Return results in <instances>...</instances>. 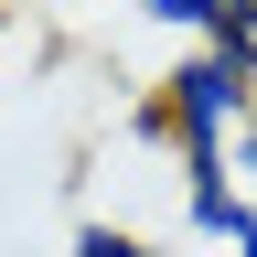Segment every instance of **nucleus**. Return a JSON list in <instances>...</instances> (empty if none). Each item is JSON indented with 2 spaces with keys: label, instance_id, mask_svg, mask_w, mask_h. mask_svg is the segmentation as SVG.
Listing matches in <instances>:
<instances>
[{
  "label": "nucleus",
  "instance_id": "20e7f679",
  "mask_svg": "<svg viewBox=\"0 0 257 257\" xmlns=\"http://www.w3.org/2000/svg\"><path fill=\"white\" fill-rule=\"evenodd\" d=\"M214 54H236L246 75H257V0H225V32H214Z\"/></svg>",
  "mask_w": 257,
  "mask_h": 257
},
{
  "label": "nucleus",
  "instance_id": "f03ea898",
  "mask_svg": "<svg viewBox=\"0 0 257 257\" xmlns=\"http://www.w3.org/2000/svg\"><path fill=\"white\" fill-rule=\"evenodd\" d=\"M128 11H140L150 32H172L182 54H204L214 32H225V0H128Z\"/></svg>",
  "mask_w": 257,
  "mask_h": 257
},
{
  "label": "nucleus",
  "instance_id": "39448f33",
  "mask_svg": "<svg viewBox=\"0 0 257 257\" xmlns=\"http://www.w3.org/2000/svg\"><path fill=\"white\" fill-rule=\"evenodd\" d=\"M236 193H246V204H257V118L236 128Z\"/></svg>",
  "mask_w": 257,
  "mask_h": 257
},
{
  "label": "nucleus",
  "instance_id": "7ed1b4c3",
  "mask_svg": "<svg viewBox=\"0 0 257 257\" xmlns=\"http://www.w3.org/2000/svg\"><path fill=\"white\" fill-rule=\"evenodd\" d=\"M64 257H161V246L140 236V225H107V214H86V225H75V246H64Z\"/></svg>",
  "mask_w": 257,
  "mask_h": 257
},
{
  "label": "nucleus",
  "instance_id": "423d86ee",
  "mask_svg": "<svg viewBox=\"0 0 257 257\" xmlns=\"http://www.w3.org/2000/svg\"><path fill=\"white\" fill-rule=\"evenodd\" d=\"M0 22H11V0H0Z\"/></svg>",
  "mask_w": 257,
  "mask_h": 257
},
{
  "label": "nucleus",
  "instance_id": "f257e3e1",
  "mask_svg": "<svg viewBox=\"0 0 257 257\" xmlns=\"http://www.w3.org/2000/svg\"><path fill=\"white\" fill-rule=\"evenodd\" d=\"M257 118V75L236 54H182L172 75L150 86V107H140V140H161L182 161V193H225L236 182V128Z\"/></svg>",
  "mask_w": 257,
  "mask_h": 257
}]
</instances>
